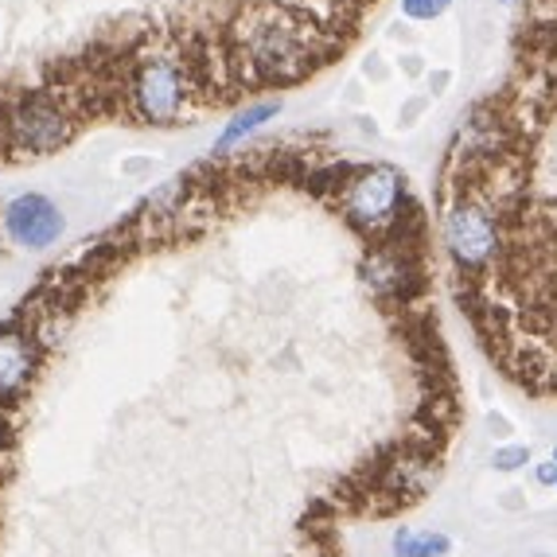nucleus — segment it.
I'll return each instance as SVG.
<instances>
[{
	"mask_svg": "<svg viewBox=\"0 0 557 557\" xmlns=\"http://www.w3.org/2000/svg\"><path fill=\"white\" fill-rule=\"evenodd\" d=\"M527 465H530L527 445H503V448H495V456H492L495 472H519V468H527Z\"/></svg>",
	"mask_w": 557,
	"mask_h": 557,
	"instance_id": "9d476101",
	"label": "nucleus"
},
{
	"mask_svg": "<svg viewBox=\"0 0 557 557\" xmlns=\"http://www.w3.org/2000/svg\"><path fill=\"white\" fill-rule=\"evenodd\" d=\"M391 546H394V557H445L448 549H453V539L441 534V530L418 534L413 527H398L394 530Z\"/></svg>",
	"mask_w": 557,
	"mask_h": 557,
	"instance_id": "1a4fd4ad",
	"label": "nucleus"
},
{
	"mask_svg": "<svg viewBox=\"0 0 557 557\" xmlns=\"http://www.w3.org/2000/svg\"><path fill=\"white\" fill-rule=\"evenodd\" d=\"M277 113H281V102H258V106H250V110H242L238 117L223 129V137L214 140V157H226L234 145H242L246 137H253V133H258L265 121L277 117Z\"/></svg>",
	"mask_w": 557,
	"mask_h": 557,
	"instance_id": "6e6552de",
	"label": "nucleus"
},
{
	"mask_svg": "<svg viewBox=\"0 0 557 557\" xmlns=\"http://www.w3.org/2000/svg\"><path fill=\"white\" fill-rule=\"evenodd\" d=\"M448 83H453V71H433V75H429V98H433V94H445Z\"/></svg>",
	"mask_w": 557,
	"mask_h": 557,
	"instance_id": "dca6fc26",
	"label": "nucleus"
},
{
	"mask_svg": "<svg viewBox=\"0 0 557 557\" xmlns=\"http://www.w3.org/2000/svg\"><path fill=\"white\" fill-rule=\"evenodd\" d=\"M362 75L371 78V83H386V78H391V66L382 63L379 55H371L367 63H362Z\"/></svg>",
	"mask_w": 557,
	"mask_h": 557,
	"instance_id": "4468645a",
	"label": "nucleus"
},
{
	"mask_svg": "<svg viewBox=\"0 0 557 557\" xmlns=\"http://www.w3.org/2000/svg\"><path fill=\"white\" fill-rule=\"evenodd\" d=\"M401 75H406V78L425 75V63H421V55H413V51H409V55H401Z\"/></svg>",
	"mask_w": 557,
	"mask_h": 557,
	"instance_id": "2eb2a0df",
	"label": "nucleus"
},
{
	"mask_svg": "<svg viewBox=\"0 0 557 557\" xmlns=\"http://www.w3.org/2000/svg\"><path fill=\"white\" fill-rule=\"evenodd\" d=\"M534 557H546V554H534Z\"/></svg>",
	"mask_w": 557,
	"mask_h": 557,
	"instance_id": "aec40b11",
	"label": "nucleus"
},
{
	"mask_svg": "<svg viewBox=\"0 0 557 557\" xmlns=\"http://www.w3.org/2000/svg\"><path fill=\"white\" fill-rule=\"evenodd\" d=\"M0 226L9 234V242H16L20 250H47L63 238V211L39 191H24L16 196L4 214H0Z\"/></svg>",
	"mask_w": 557,
	"mask_h": 557,
	"instance_id": "0eeeda50",
	"label": "nucleus"
},
{
	"mask_svg": "<svg viewBox=\"0 0 557 557\" xmlns=\"http://www.w3.org/2000/svg\"><path fill=\"white\" fill-rule=\"evenodd\" d=\"M83 121L51 86L36 90H4V145L9 160H39L55 157L78 137Z\"/></svg>",
	"mask_w": 557,
	"mask_h": 557,
	"instance_id": "f257e3e1",
	"label": "nucleus"
},
{
	"mask_svg": "<svg viewBox=\"0 0 557 557\" xmlns=\"http://www.w3.org/2000/svg\"><path fill=\"white\" fill-rule=\"evenodd\" d=\"M44 359L47 351L39 347V339L24 320L9 317L0 324V409L20 406L28 398L32 379L44 367Z\"/></svg>",
	"mask_w": 557,
	"mask_h": 557,
	"instance_id": "423d86ee",
	"label": "nucleus"
},
{
	"mask_svg": "<svg viewBox=\"0 0 557 557\" xmlns=\"http://www.w3.org/2000/svg\"><path fill=\"white\" fill-rule=\"evenodd\" d=\"M534 483H539V487H557V465H554V456L534 465Z\"/></svg>",
	"mask_w": 557,
	"mask_h": 557,
	"instance_id": "ddd939ff",
	"label": "nucleus"
},
{
	"mask_svg": "<svg viewBox=\"0 0 557 557\" xmlns=\"http://www.w3.org/2000/svg\"><path fill=\"white\" fill-rule=\"evenodd\" d=\"M429 102H433V98H429V90H425V94H413V98H406V102H401V129H409V125H418L421 113L429 110Z\"/></svg>",
	"mask_w": 557,
	"mask_h": 557,
	"instance_id": "f8f14e48",
	"label": "nucleus"
},
{
	"mask_svg": "<svg viewBox=\"0 0 557 557\" xmlns=\"http://www.w3.org/2000/svg\"><path fill=\"white\" fill-rule=\"evenodd\" d=\"M487 429H492L495 437H511V421L503 418V413H487Z\"/></svg>",
	"mask_w": 557,
	"mask_h": 557,
	"instance_id": "f3484780",
	"label": "nucleus"
},
{
	"mask_svg": "<svg viewBox=\"0 0 557 557\" xmlns=\"http://www.w3.org/2000/svg\"><path fill=\"white\" fill-rule=\"evenodd\" d=\"M499 4H519V0H499Z\"/></svg>",
	"mask_w": 557,
	"mask_h": 557,
	"instance_id": "a211bd4d",
	"label": "nucleus"
},
{
	"mask_svg": "<svg viewBox=\"0 0 557 557\" xmlns=\"http://www.w3.org/2000/svg\"><path fill=\"white\" fill-rule=\"evenodd\" d=\"M554 465H557V448H554Z\"/></svg>",
	"mask_w": 557,
	"mask_h": 557,
	"instance_id": "6ab92c4d",
	"label": "nucleus"
},
{
	"mask_svg": "<svg viewBox=\"0 0 557 557\" xmlns=\"http://www.w3.org/2000/svg\"><path fill=\"white\" fill-rule=\"evenodd\" d=\"M339 214L347 219L351 231H359L367 242H386L394 234V226L406 219L409 203V187L401 168L394 164H359L351 180L344 184V191L335 196Z\"/></svg>",
	"mask_w": 557,
	"mask_h": 557,
	"instance_id": "f03ea898",
	"label": "nucleus"
},
{
	"mask_svg": "<svg viewBox=\"0 0 557 557\" xmlns=\"http://www.w3.org/2000/svg\"><path fill=\"white\" fill-rule=\"evenodd\" d=\"M448 4H453V0H401V12H406L409 20H437L448 12Z\"/></svg>",
	"mask_w": 557,
	"mask_h": 557,
	"instance_id": "9b49d317",
	"label": "nucleus"
},
{
	"mask_svg": "<svg viewBox=\"0 0 557 557\" xmlns=\"http://www.w3.org/2000/svg\"><path fill=\"white\" fill-rule=\"evenodd\" d=\"M362 277L382 300L401 308H409L429 288L425 261L418 250H406V246H374L371 258L362 261Z\"/></svg>",
	"mask_w": 557,
	"mask_h": 557,
	"instance_id": "39448f33",
	"label": "nucleus"
},
{
	"mask_svg": "<svg viewBox=\"0 0 557 557\" xmlns=\"http://www.w3.org/2000/svg\"><path fill=\"white\" fill-rule=\"evenodd\" d=\"M196 102V83H191V71H187V63L180 55H172V51H145L133 63L129 117L168 129V125H180Z\"/></svg>",
	"mask_w": 557,
	"mask_h": 557,
	"instance_id": "7ed1b4c3",
	"label": "nucleus"
},
{
	"mask_svg": "<svg viewBox=\"0 0 557 557\" xmlns=\"http://www.w3.org/2000/svg\"><path fill=\"white\" fill-rule=\"evenodd\" d=\"M441 238H445L456 273L465 281H483L507 250L503 219L480 199H456L453 207H445L441 211Z\"/></svg>",
	"mask_w": 557,
	"mask_h": 557,
	"instance_id": "20e7f679",
	"label": "nucleus"
}]
</instances>
